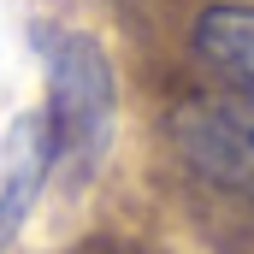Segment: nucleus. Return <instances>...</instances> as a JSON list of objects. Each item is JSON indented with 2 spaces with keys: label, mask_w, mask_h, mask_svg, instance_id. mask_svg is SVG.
I'll use <instances>...</instances> for the list:
<instances>
[{
  "label": "nucleus",
  "mask_w": 254,
  "mask_h": 254,
  "mask_svg": "<svg viewBox=\"0 0 254 254\" xmlns=\"http://www.w3.org/2000/svg\"><path fill=\"white\" fill-rule=\"evenodd\" d=\"M42 60H48L54 160H65L77 178H89L101 166V154H107V136H113V65L77 30H48Z\"/></svg>",
  "instance_id": "1"
},
{
  "label": "nucleus",
  "mask_w": 254,
  "mask_h": 254,
  "mask_svg": "<svg viewBox=\"0 0 254 254\" xmlns=\"http://www.w3.org/2000/svg\"><path fill=\"white\" fill-rule=\"evenodd\" d=\"M172 148L213 190L254 201V95H195L172 107Z\"/></svg>",
  "instance_id": "2"
},
{
  "label": "nucleus",
  "mask_w": 254,
  "mask_h": 254,
  "mask_svg": "<svg viewBox=\"0 0 254 254\" xmlns=\"http://www.w3.org/2000/svg\"><path fill=\"white\" fill-rule=\"evenodd\" d=\"M48 166H54V130H48V113H24L18 125L0 136V243L24 225L36 190L48 184Z\"/></svg>",
  "instance_id": "3"
},
{
  "label": "nucleus",
  "mask_w": 254,
  "mask_h": 254,
  "mask_svg": "<svg viewBox=\"0 0 254 254\" xmlns=\"http://www.w3.org/2000/svg\"><path fill=\"white\" fill-rule=\"evenodd\" d=\"M201 65H213L231 89L254 95V6H207L190 30Z\"/></svg>",
  "instance_id": "4"
}]
</instances>
